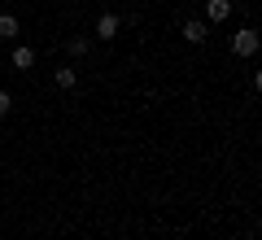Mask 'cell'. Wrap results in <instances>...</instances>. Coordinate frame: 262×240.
Instances as JSON below:
<instances>
[{
	"label": "cell",
	"mask_w": 262,
	"mask_h": 240,
	"mask_svg": "<svg viewBox=\"0 0 262 240\" xmlns=\"http://www.w3.org/2000/svg\"><path fill=\"white\" fill-rule=\"evenodd\" d=\"M53 83H57V88L66 92V88H75V83H79V74H75V70H66V66H61V70H53Z\"/></svg>",
	"instance_id": "cell-7"
},
{
	"label": "cell",
	"mask_w": 262,
	"mask_h": 240,
	"mask_svg": "<svg viewBox=\"0 0 262 240\" xmlns=\"http://www.w3.org/2000/svg\"><path fill=\"white\" fill-rule=\"evenodd\" d=\"M18 18H13V13H0V39H13V35H18Z\"/></svg>",
	"instance_id": "cell-5"
},
{
	"label": "cell",
	"mask_w": 262,
	"mask_h": 240,
	"mask_svg": "<svg viewBox=\"0 0 262 240\" xmlns=\"http://www.w3.org/2000/svg\"><path fill=\"white\" fill-rule=\"evenodd\" d=\"M88 48H92V44H88V35H75V39H70V53H75V57H83Z\"/></svg>",
	"instance_id": "cell-8"
},
{
	"label": "cell",
	"mask_w": 262,
	"mask_h": 240,
	"mask_svg": "<svg viewBox=\"0 0 262 240\" xmlns=\"http://www.w3.org/2000/svg\"><path fill=\"white\" fill-rule=\"evenodd\" d=\"M184 39H188V44H206V39H210V27H206L201 18H188V22H184Z\"/></svg>",
	"instance_id": "cell-2"
},
{
	"label": "cell",
	"mask_w": 262,
	"mask_h": 240,
	"mask_svg": "<svg viewBox=\"0 0 262 240\" xmlns=\"http://www.w3.org/2000/svg\"><path fill=\"white\" fill-rule=\"evenodd\" d=\"M258 48H262V39H258V31H253V27H241V31L232 35V53H236V57H253Z\"/></svg>",
	"instance_id": "cell-1"
},
{
	"label": "cell",
	"mask_w": 262,
	"mask_h": 240,
	"mask_svg": "<svg viewBox=\"0 0 262 240\" xmlns=\"http://www.w3.org/2000/svg\"><path fill=\"white\" fill-rule=\"evenodd\" d=\"M13 66L18 70H31L35 66V48H13Z\"/></svg>",
	"instance_id": "cell-6"
},
{
	"label": "cell",
	"mask_w": 262,
	"mask_h": 240,
	"mask_svg": "<svg viewBox=\"0 0 262 240\" xmlns=\"http://www.w3.org/2000/svg\"><path fill=\"white\" fill-rule=\"evenodd\" d=\"M118 27H122L118 13H101V18H96V39H114V35H118Z\"/></svg>",
	"instance_id": "cell-3"
},
{
	"label": "cell",
	"mask_w": 262,
	"mask_h": 240,
	"mask_svg": "<svg viewBox=\"0 0 262 240\" xmlns=\"http://www.w3.org/2000/svg\"><path fill=\"white\" fill-rule=\"evenodd\" d=\"M9 110H13V96L5 92V88H0V118H5V114H9Z\"/></svg>",
	"instance_id": "cell-9"
},
{
	"label": "cell",
	"mask_w": 262,
	"mask_h": 240,
	"mask_svg": "<svg viewBox=\"0 0 262 240\" xmlns=\"http://www.w3.org/2000/svg\"><path fill=\"white\" fill-rule=\"evenodd\" d=\"M206 18L210 22H227L232 18V0H206Z\"/></svg>",
	"instance_id": "cell-4"
}]
</instances>
